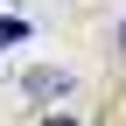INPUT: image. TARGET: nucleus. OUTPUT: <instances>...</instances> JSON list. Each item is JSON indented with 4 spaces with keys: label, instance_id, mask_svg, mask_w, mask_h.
I'll return each instance as SVG.
<instances>
[{
    "label": "nucleus",
    "instance_id": "f257e3e1",
    "mask_svg": "<svg viewBox=\"0 0 126 126\" xmlns=\"http://www.w3.org/2000/svg\"><path fill=\"white\" fill-rule=\"evenodd\" d=\"M14 42H28V21H14V14H7V21H0V49H14Z\"/></svg>",
    "mask_w": 126,
    "mask_h": 126
},
{
    "label": "nucleus",
    "instance_id": "f03ea898",
    "mask_svg": "<svg viewBox=\"0 0 126 126\" xmlns=\"http://www.w3.org/2000/svg\"><path fill=\"white\" fill-rule=\"evenodd\" d=\"M42 126H84V119H42Z\"/></svg>",
    "mask_w": 126,
    "mask_h": 126
}]
</instances>
